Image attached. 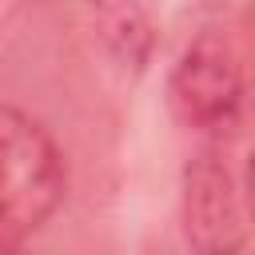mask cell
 Returning <instances> with one entry per match:
<instances>
[{"label": "cell", "instance_id": "1", "mask_svg": "<svg viewBox=\"0 0 255 255\" xmlns=\"http://www.w3.org/2000/svg\"><path fill=\"white\" fill-rule=\"evenodd\" d=\"M68 171L56 139L20 108L0 104V243L20 247L64 203Z\"/></svg>", "mask_w": 255, "mask_h": 255}, {"label": "cell", "instance_id": "2", "mask_svg": "<svg viewBox=\"0 0 255 255\" xmlns=\"http://www.w3.org/2000/svg\"><path fill=\"white\" fill-rule=\"evenodd\" d=\"M167 104L195 131H227L243 104V68L219 32H199L171 68Z\"/></svg>", "mask_w": 255, "mask_h": 255}, {"label": "cell", "instance_id": "3", "mask_svg": "<svg viewBox=\"0 0 255 255\" xmlns=\"http://www.w3.org/2000/svg\"><path fill=\"white\" fill-rule=\"evenodd\" d=\"M183 231L195 255H235L247 247L243 195L215 151H199L183 167Z\"/></svg>", "mask_w": 255, "mask_h": 255}, {"label": "cell", "instance_id": "4", "mask_svg": "<svg viewBox=\"0 0 255 255\" xmlns=\"http://www.w3.org/2000/svg\"><path fill=\"white\" fill-rule=\"evenodd\" d=\"M100 24H104V40L112 48V56L131 68L143 72L147 56H151V24L143 16V8L135 0H100Z\"/></svg>", "mask_w": 255, "mask_h": 255}, {"label": "cell", "instance_id": "5", "mask_svg": "<svg viewBox=\"0 0 255 255\" xmlns=\"http://www.w3.org/2000/svg\"><path fill=\"white\" fill-rule=\"evenodd\" d=\"M243 203H247V211H251V219H255V151H251L247 175H243Z\"/></svg>", "mask_w": 255, "mask_h": 255}, {"label": "cell", "instance_id": "6", "mask_svg": "<svg viewBox=\"0 0 255 255\" xmlns=\"http://www.w3.org/2000/svg\"><path fill=\"white\" fill-rule=\"evenodd\" d=\"M0 255H20V251H16V247H4V243H0Z\"/></svg>", "mask_w": 255, "mask_h": 255}, {"label": "cell", "instance_id": "7", "mask_svg": "<svg viewBox=\"0 0 255 255\" xmlns=\"http://www.w3.org/2000/svg\"><path fill=\"white\" fill-rule=\"evenodd\" d=\"M235 255H255V251H247V247H239V251H235Z\"/></svg>", "mask_w": 255, "mask_h": 255}, {"label": "cell", "instance_id": "8", "mask_svg": "<svg viewBox=\"0 0 255 255\" xmlns=\"http://www.w3.org/2000/svg\"><path fill=\"white\" fill-rule=\"evenodd\" d=\"M88 4H100V0H88Z\"/></svg>", "mask_w": 255, "mask_h": 255}]
</instances>
